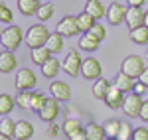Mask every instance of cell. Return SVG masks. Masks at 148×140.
Returning <instances> with one entry per match:
<instances>
[{"label": "cell", "instance_id": "cell-22", "mask_svg": "<svg viewBox=\"0 0 148 140\" xmlns=\"http://www.w3.org/2000/svg\"><path fill=\"white\" fill-rule=\"evenodd\" d=\"M46 47L53 53V55L59 53V51H63V36L59 34V32L49 34V38H47V42H46Z\"/></svg>", "mask_w": 148, "mask_h": 140}, {"label": "cell", "instance_id": "cell-10", "mask_svg": "<svg viewBox=\"0 0 148 140\" xmlns=\"http://www.w3.org/2000/svg\"><path fill=\"white\" fill-rule=\"evenodd\" d=\"M126 12H128V8H126L125 4H121V2H113L109 8H107V22L111 24V26H119V24H123L126 20Z\"/></svg>", "mask_w": 148, "mask_h": 140}, {"label": "cell", "instance_id": "cell-6", "mask_svg": "<svg viewBox=\"0 0 148 140\" xmlns=\"http://www.w3.org/2000/svg\"><path fill=\"white\" fill-rule=\"evenodd\" d=\"M81 75H83V79H87V81H97V79H101V77H103V65H101V61H99V59H95V57L83 59Z\"/></svg>", "mask_w": 148, "mask_h": 140}, {"label": "cell", "instance_id": "cell-39", "mask_svg": "<svg viewBox=\"0 0 148 140\" xmlns=\"http://www.w3.org/2000/svg\"><path fill=\"white\" fill-rule=\"evenodd\" d=\"M47 134H49V136H51V138H53V136H57V134H59V126H57L56 122H49V124H47Z\"/></svg>", "mask_w": 148, "mask_h": 140}, {"label": "cell", "instance_id": "cell-28", "mask_svg": "<svg viewBox=\"0 0 148 140\" xmlns=\"http://www.w3.org/2000/svg\"><path fill=\"white\" fill-rule=\"evenodd\" d=\"M16 107V99H12L8 93H2L0 95V115L2 117H8Z\"/></svg>", "mask_w": 148, "mask_h": 140}, {"label": "cell", "instance_id": "cell-43", "mask_svg": "<svg viewBox=\"0 0 148 140\" xmlns=\"http://www.w3.org/2000/svg\"><path fill=\"white\" fill-rule=\"evenodd\" d=\"M144 0H128V6H136V8H142Z\"/></svg>", "mask_w": 148, "mask_h": 140}, {"label": "cell", "instance_id": "cell-20", "mask_svg": "<svg viewBox=\"0 0 148 140\" xmlns=\"http://www.w3.org/2000/svg\"><path fill=\"white\" fill-rule=\"evenodd\" d=\"M85 12H89L91 16H95V20H101L103 16H107V8H105V4L101 0H87Z\"/></svg>", "mask_w": 148, "mask_h": 140}, {"label": "cell", "instance_id": "cell-38", "mask_svg": "<svg viewBox=\"0 0 148 140\" xmlns=\"http://www.w3.org/2000/svg\"><path fill=\"white\" fill-rule=\"evenodd\" d=\"M67 140H89V136H87V132H85V128H83V130H79V132L67 136Z\"/></svg>", "mask_w": 148, "mask_h": 140}, {"label": "cell", "instance_id": "cell-3", "mask_svg": "<svg viewBox=\"0 0 148 140\" xmlns=\"http://www.w3.org/2000/svg\"><path fill=\"white\" fill-rule=\"evenodd\" d=\"M81 65H83V57H81V53L77 49H71L65 59L61 61V69L67 73L69 77H77L81 75Z\"/></svg>", "mask_w": 148, "mask_h": 140}, {"label": "cell", "instance_id": "cell-30", "mask_svg": "<svg viewBox=\"0 0 148 140\" xmlns=\"http://www.w3.org/2000/svg\"><path fill=\"white\" fill-rule=\"evenodd\" d=\"M32 93L34 91H20V95L16 97V105L22 111H30L32 113Z\"/></svg>", "mask_w": 148, "mask_h": 140}, {"label": "cell", "instance_id": "cell-45", "mask_svg": "<svg viewBox=\"0 0 148 140\" xmlns=\"http://www.w3.org/2000/svg\"><path fill=\"white\" fill-rule=\"evenodd\" d=\"M144 26L148 28V12H146V20H144Z\"/></svg>", "mask_w": 148, "mask_h": 140}, {"label": "cell", "instance_id": "cell-7", "mask_svg": "<svg viewBox=\"0 0 148 140\" xmlns=\"http://www.w3.org/2000/svg\"><path fill=\"white\" fill-rule=\"evenodd\" d=\"M36 83H38V77H36L34 71L28 69V67L20 69L16 73V79H14V85H16L18 91H32L36 87Z\"/></svg>", "mask_w": 148, "mask_h": 140}, {"label": "cell", "instance_id": "cell-21", "mask_svg": "<svg viewBox=\"0 0 148 140\" xmlns=\"http://www.w3.org/2000/svg\"><path fill=\"white\" fill-rule=\"evenodd\" d=\"M138 79H134V77H130V75H126V73H119L116 75V79H114V85H119L125 93H132L134 91V85H136Z\"/></svg>", "mask_w": 148, "mask_h": 140}, {"label": "cell", "instance_id": "cell-24", "mask_svg": "<svg viewBox=\"0 0 148 140\" xmlns=\"http://www.w3.org/2000/svg\"><path fill=\"white\" fill-rule=\"evenodd\" d=\"M77 24H79V30L83 32V34H87V32H91V28L97 24V20H95V16H91L89 12H81L79 16H77Z\"/></svg>", "mask_w": 148, "mask_h": 140}, {"label": "cell", "instance_id": "cell-1", "mask_svg": "<svg viewBox=\"0 0 148 140\" xmlns=\"http://www.w3.org/2000/svg\"><path fill=\"white\" fill-rule=\"evenodd\" d=\"M24 40V32L20 26H14V24H8V28H4L2 32H0V44L4 49H8V51H16L20 44H22Z\"/></svg>", "mask_w": 148, "mask_h": 140}, {"label": "cell", "instance_id": "cell-32", "mask_svg": "<svg viewBox=\"0 0 148 140\" xmlns=\"http://www.w3.org/2000/svg\"><path fill=\"white\" fill-rule=\"evenodd\" d=\"M47 97L44 93H40V91H34L32 93V113H40L42 109H44V105H46Z\"/></svg>", "mask_w": 148, "mask_h": 140}, {"label": "cell", "instance_id": "cell-19", "mask_svg": "<svg viewBox=\"0 0 148 140\" xmlns=\"http://www.w3.org/2000/svg\"><path fill=\"white\" fill-rule=\"evenodd\" d=\"M111 85H113V83L109 81V79H105V77L97 79V81L93 83V95H95V99H99V101H105V97H107V93H109Z\"/></svg>", "mask_w": 148, "mask_h": 140}, {"label": "cell", "instance_id": "cell-11", "mask_svg": "<svg viewBox=\"0 0 148 140\" xmlns=\"http://www.w3.org/2000/svg\"><path fill=\"white\" fill-rule=\"evenodd\" d=\"M125 97L126 93L119 87V85H111V89H109V93L105 97V105L109 107V109H113V111H119V109H123V103H125Z\"/></svg>", "mask_w": 148, "mask_h": 140}, {"label": "cell", "instance_id": "cell-41", "mask_svg": "<svg viewBox=\"0 0 148 140\" xmlns=\"http://www.w3.org/2000/svg\"><path fill=\"white\" fill-rule=\"evenodd\" d=\"M146 85H144V83H140V81H136V85H134V93H138V95H144L146 93Z\"/></svg>", "mask_w": 148, "mask_h": 140}, {"label": "cell", "instance_id": "cell-16", "mask_svg": "<svg viewBox=\"0 0 148 140\" xmlns=\"http://www.w3.org/2000/svg\"><path fill=\"white\" fill-rule=\"evenodd\" d=\"M51 55H53V53H51V51H49L46 46H42V47H32V49H30V59L34 61L36 65H44V63H46V61L51 57Z\"/></svg>", "mask_w": 148, "mask_h": 140}, {"label": "cell", "instance_id": "cell-4", "mask_svg": "<svg viewBox=\"0 0 148 140\" xmlns=\"http://www.w3.org/2000/svg\"><path fill=\"white\" fill-rule=\"evenodd\" d=\"M142 105H144L142 95H138V93L132 91V93H126L125 103H123V111H125V115L128 118H136V117H140Z\"/></svg>", "mask_w": 148, "mask_h": 140}, {"label": "cell", "instance_id": "cell-27", "mask_svg": "<svg viewBox=\"0 0 148 140\" xmlns=\"http://www.w3.org/2000/svg\"><path fill=\"white\" fill-rule=\"evenodd\" d=\"M130 40H132L136 46H146L148 44V28L146 26H140V28L130 30Z\"/></svg>", "mask_w": 148, "mask_h": 140}, {"label": "cell", "instance_id": "cell-40", "mask_svg": "<svg viewBox=\"0 0 148 140\" xmlns=\"http://www.w3.org/2000/svg\"><path fill=\"white\" fill-rule=\"evenodd\" d=\"M140 120H144V122H148V101H144V105H142V111H140Z\"/></svg>", "mask_w": 148, "mask_h": 140}, {"label": "cell", "instance_id": "cell-44", "mask_svg": "<svg viewBox=\"0 0 148 140\" xmlns=\"http://www.w3.org/2000/svg\"><path fill=\"white\" fill-rule=\"evenodd\" d=\"M14 136H6V134H0V140H12Z\"/></svg>", "mask_w": 148, "mask_h": 140}, {"label": "cell", "instance_id": "cell-5", "mask_svg": "<svg viewBox=\"0 0 148 140\" xmlns=\"http://www.w3.org/2000/svg\"><path fill=\"white\" fill-rule=\"evenodd\" d=\"M144 69H146V63H144V59L140 55H128V57H125L123 65H121V71L130 75V77H134V79H138Z\"/></svg>", "mask_w": 148, "mask_h": 140}, {"label": "cell", "instance_id": "cell-33", "mask_svg": "<svg viewBox=\"0 0 148 140\" xmlns=\"http://www.w3.org/2000/svg\"><path fill=\"white\" fill-rule=\"evenodd\" d=\"M14 132H16V122L10 120L8 117H2V120H0V134L14 136Z\"/></svg>", "mask_w": 148, "mask_h": 140}, {"label": "cell", "instance_id": "cell-36", "mask_svg": "<svg viewBox=\"0 0 148 140\" xmlns=\"http://www.w3.org/2000/svg\"><path fill=\"white\" fill-rule=\"evenodd\" d=\"M89 34H93L95 38H97V40H99V42H103V40L107 38V28H105L103 24L97 22V24H95V26L91 28V32H89Z\"/></svg>", "mask_w": 148, "mask_h": 140}, {"label": "cell", "instance_id": "cell-26", "mask_svg": "<svg viewBox=\"0 0 148 140\" xmlns=\"http://www.w3.org/2000/svg\"><path fill=\"white\" fill-rule=\"evenodd\" d=\"M61 130L65 132V136H71V134H75V132L83 130V124H81L79 118H75V117H67V118H65V122L61 124Z\"/></svg>", "mask_w": 148, "mask_h": 140}, {"label": "cell", "instance_id": "cell-8", "mask_svg": "<svg viewBox=\"0 0 148 140\" xmlns=\"http://www.w3.org/2000/svg\"><path fill=\"white\" fill-rule=\"evenodd\" d=\"M59 113H61V109H59V101L53 99V97H47L44 109H42L38 115H40V120H44V122L49 124V122H56V118L59 117Z\"/></svg>", "mask_w": 148, "mask_h": 140}, {"label": "cell", "instance_id": "cell-46", "mask_svg": "<svg viewBox=\"0 0 148 140\" xmlns=\"http://www.w3.org/2000/svg\"><path fill=\"white\" fill-rule=\"evenodd\" d=\"M105 140H119V138H105Z\"/></svg>", "mask_w": 148, "mask_h": 140}, {"label": "cell", "instance_id": "cell-37", "mask_svg": "<svg viewBox=\"0 0 148 140\" xmlns=\"http://www.w3.org/2000/svg\"><path fill=\"white\" fill-rule=\"evenodd\" d=\"M132 140H148V128L146 126H138V128H134V136H132Z\"/></svg>", "mask_w": 148, "mask_h": 140}, {"label": "cell", "instance_id": "cell-17", "mask_svg": "<svg viewBox=\"0 0 148 140\" xmlns=\"http://www.w3.org/2000/svg\"><path fill=\"white\" fill-rule=\"evenodd\" d=\"M59 69H61V63H59V61L51 55V57H49L46 63L42 65V75H44V77H47V79H56L57 73H59Z\"/></svg>", "mask_w": 148, "mask_h": 140}, {"label": "cell", "instance_id": "cell-23", "mask_svg": "<svg viewBox=\"0 0 148 140\" xmlns=\"http://www.w3.org/2000/svg\"><path fill=\"white\" fill-rule=\"evenodd\" d=\"M99 40L95 38L93 34H81V38H79V47L83 49V51H95V49H99Z\"/></svg>", "mask_w": 148, "mask_h": 140}, {"label": "cell", "instance_id": "cell-12", "mask_svg": "<svg viewBox=\"0 0 148 140\" xmlns=\"http://www.w3.org/2000/svg\"><path fill=\"white\" fill-rule=\"evenodd\" d=\"M144 20H146V12L142 8H136V6H128V12H126V26L128 30H134V28H140L144 26Z\"/></svg>", "mask_w": 148, "mask_h": 140}, {"label": "cell", "instance_id": "cell-34", "mask_svg": "<svg viewBox=\"0 0 148 140\" xmlns=\"http://www.w3.org/2000/svg\"><path fill=\"white\" fill-rule=\"evenodd\" d=\"M132 136H134V128H132L126 120H123V126H121V132H119L116 138L119 140H132Z\"/></svg>", "mask_w": 148, "mask_h": 140}, {"label": "cell", "instance_id": "cell-13", "mask_svg": "<svg viewBox=\"0 0 148 140\" xmlns=\"http://www.w3.org/2000/svg\"><path fill=\"white\" fill-rule=\"evenodd\" d=\"M49 93H51V97L57 99L59 103H61V101H69V99H71V87L63 81H53L49 85Z\"/></svg>", "mask_w": 148, "mask_h": 140}, {"label": "cell", "instance_id": "cell-31", "mask_svg": "<svg viewBox=\"0 0 148 140\" xmlns=\"http://www.w3.org/2000/svg\"><path fill=\"white\" fill-rule=\"evenodd\" d=\"M53 14H56V6H53L51 2H46V4L40 6V10H38V14H36V18H38L40 22H47Z\"/></svg>", "mask_w": 148, "mask_h": 140}, {"label": "cell", "instance_id": "cell-35", "mask_svg": "<svg viewBox=\"0 0 148 140\" xmlns=\"http://www.w3.org/2000/svg\"><path fill=\"white\" fill-rule=\"evenodd\" d=\"M12 18H14V16H12V10L2 2V4H0V22L2 24H12Z\"/></svg>", "mask_w": 148, "mask_h": 140}, {"label": "cell", "instance_id": "cell-18", "mask_svg": "<svg viewBox=\"0 0 148 140\" xmlns=\"http://www.w3.org/2000/svg\"><path fill=\"white\" fill-rule=\"evenodd\" d=\"M40 6V0H18V10L22 16H36Z\"/></svg>", "mask_w": 148, "mask_h": 140}, {"label": "cell", "instance_id": "cell-15", "mask_svg": "<svg viewBox=\"0 0 148 140\" xmlns=\"http://www.w3.org/2000/svg\"><path fill=\"white\" fill-rule=\"evenodd\" d=\"M34 136V126L28 120H18L16 122V132H14V140H30Z\"/></svg>", "mask_w": 148, "mask_h": 140}, {"label": "cell", "instance_id": "cell-25", "mask_svg": "<svg viewBox=\"0 0 148 140\" xmlns=\"http://www.w3.org/2000/svg\"><path fill=\"white\" fill-rule=\"evenodd\" d=\"M85 132H87V136H89V140H105V138H107V132H105V126H101V124H97V122H89V124L85 126Z\"/></svg>", "mask_w": 148, "mask_h": 140}, {"label": "cell", "instance_id": "cell-42", "mask_svg": "<svg viewBox=\"0 0 148 140\" xmlns=\"http://www.w3.org/2000/svg\"><path fill=\"white\" fill-rule=\"evenodd\" d=\"M138 81H140V83H144V85L148 87V67H146L144 71H142V75L138 77Z\"/></svg>", "mask_w": 148, "mask_h": 140}, {"label": "cell", "instance_id": "cell-29", "mask_svg": "<svg viewBox=\"0 0 148 140\" xmlns=\"http://www.w3.org/2000/svg\"><path fill=\"white\" fill-rule=\"evenodd\" d=\"M103 126H105V132H107V138H116L119 132H121V126H123V120L111 118V120H107Z\"/></svg>", "mask_w": 148, "mask_h": 140}, {"label": "cell", "instance_id": "cell-14", "mask_svg": "<svg viewBox=\"0 0 148 140\" xmlns=\"http://www.w3.org/2000/svg\"><path fill=\"white\" fill-rule=\"evenodd\" d=\"M18 67V59L14 55V51H8V49H4L2 53H0V71L2 73H10Z\"/></svg>", "mask_w": 148, "mask_h": 140}, {"label": "cell", "instance_id": "cell-2", "mask_svg": "<svg viewBox=\"0 0 148 140\" xmlns=\"http://www.w3.org/2000/svg\"><path fill=\"white\" fill-rule=\"evenodd\" d=\"M47 38H49V32H47L46 26L44 24H34L26 32V44L30 46V49L32 47H42V46H46Z\"/></svg>", "mask_w": 148, "mask_h": 140}, {"label": "cell", "instance_id": "cell-9", "mask_svg": "<svg viewBox=\"0 0 148 140\" xmlns=\"http://www.w3.org/2000/svg\"><path fill=\"white\" fill-rule=\"evenodd\" d=\"M57 32L63 36V38H71V36H79V24H77V16H63L59 24H57Z\"/></svg>", "mask_w": 148, "mask_h": 140}]
</instances>
